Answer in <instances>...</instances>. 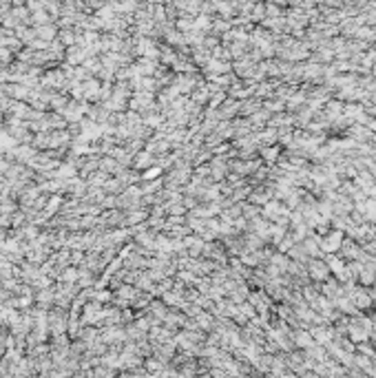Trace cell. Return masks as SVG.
Listing matches in <instances>:
<instances>
[{"instance_id":"6da1fadb","label":"cell","mask_w":376,"mask_h":378,"mask_svg":"<svg viewBox=\"0 0 376 378\" xmlns=\"http://www.w3.org/2000/svg\"><path fill=\"white\" fill-rule=\"evenodd\" d=\"M312 272H314L316 279H323V276H325V272H327V268L321 263V261H314V263H312Z\"/></svg>"}]
</instances>
